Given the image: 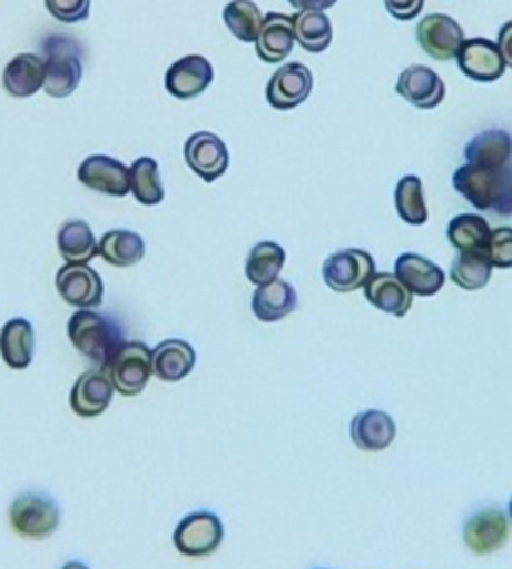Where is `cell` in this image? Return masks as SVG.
I'll use <instances>...</instances> for the list:
<instances>
[{
	"instance_id": "6da1fadb",
	"label": "cell",
	"mask_w": 512,
	"mask_h": 569,
	"mask_svg": "<svg viewBox=\"0 0 512 569\" xmlns=\"http://www.w3.org/2000/svg\"><path fill=\"white\" fill-rule=\"evenodd\" d=\"M452 187L472 207L494 211L499 216L512 213V169L481 167L474 162L461 164L452 176Z\"/></svg>"
},
{
	"instance_id": "7a4b0ae2",
	"label": "cell",
	"mask_w": 512,
	"mask_h": 569,
	"mask_svg": "<svg viewBox=\"0 0 512 569\" xmlns=\"http://www.w3.org/2000/svg\"><path fill=\"white\" fill-rule=\"evenodd\" d=\"M67 336L76 351L98 367H105V362L125 342L122 325L114 316L93 309L73 311L67 322Z\"/></svg>"
},
{
	"instance_id": "3957f363",
	"label": "cell",
	"mask_w": 512,
	"mask_h": 569,
	"mask_svg": "<svg viewBox=\"0 0 512 569\" xmlns=\"http://www.w3.org/2000/svg\"><path fill=\"white\" fill-rule=\"evenodd\" d=\"M42 89L51 98H67L78 89L82 78V49L73 38L65 33L47 36L42 42Z\"/></svg>"
},
{
	"instance_id": "277c9868",
	"label": "cell",
	"mask_w": 512,
	"mask_h": 569,
	"mask_svg": "<svg viewBox=\"0 0 512 569\" xmlns=\"http://www.w3.org/2000/svg\"><path fill=\"white\" fill-rule=\"evenodd\" d=\"M9 525L22 538L45 540L60 525V507L45 491H24L9 507Z\"/></svg>"
},
{
	"instance_id": "5b68a950",
	"label": "cell",
	"mask_w": 512,
	"mask_h": 569,
	"mask_svg": "<svg viewBox=\"0 0 512 569\" xmlns=\"http://www.w3.org/2000/svg\"><path fill=\"white\" fill-rule=\"evenodd\" d=\"M122 396L140 393L151 378V347L140 340H125L102 367Z\"/></svg>"
},
{
	"instance_id": "8992f818",
	"label": "cell",
	"mask_w": 512,
	"mask_h": 569,
	"mask_svg": "<svg viewBox=\"0 0 512 569\" xmlns=\"http://www.w3.org/2000/svg\"><path fill=\"white\" fill-rule=\"evenodd\" d=\"M225 536L223 520L207 509H198L180 518V522L174 529L171 542L174 547L189 558H205L214 553Z\"/></svg>"
},
{
	"instance_id": "52a82bcc",
	"label": "cell",
	"mask_w": 512,
	"mask_h": 569,
	"mask_svg": "<svg viewBox=\"0 0 512 569\" xmlns=\"http://www.w3.org/2000/svg\"><path fill=\"white\" fill-rule=\"evenodd\" d=\"M374 271H376L374 258L365 249H356V247L334 251L332 256L325 258L321 267L323 282L338 293H347L363 287Z\"/></svg>"
},
{
	"instance_id": "ba28073f",
	"label": "cell",
	"mask_w": 512,
	"mask_h": 569,
	"mask_svg": "<svg viewBox=\"0 0 512 569\" xmlns=\"http://www.w3.org/2000/svg\"><path fill=\"white\" fill-rule=\"evenodd\" d=\"M454 60L463 76L476 82H494L508 69V58L503 49L488 38H463L454 53Z\"/></svg>"
},
{
	"instance_id": "9c48e42d",
	"label": "cell",
	"mask_w": 512,
	"mask_h": 569,
	"mask_svg": "<svg viewBox=\"0 0 512 569\" xmlns=\"http://www.w3.org/2000/svg\"><path fill=\"white\" fill-rule=\"evenodd\" d=\"M56 289L60 298L76 309H96L102 305V278L89 264L65 262L56 271Z\"/></svg>"
},
{
	"instance_id": "30bf717a",
	"label": "cell",
	"mask_w": 512,
	"mask_h": 569,
	"mask_svg": "<svg viewBox=\"0 0 512 569\" xmlns=\"http://www.w3.org/2000/svg\"><path fill=\"white\" fill-rule=\"evenodd\" d=\"M510 538V513L508 509L488 507L474 511L463 525V540L470 551L488 556L501 549Z\"/></svg>"
},
{
	"instance_id": "8fae6325",
	"label": "cell",
	"mask_w": 512,
	"mask_h": 569,
	"mask_svg": "<svg viewBox=\"0 0 512 569\" xmlns=\"http://www.w3.org/2000/svg\"><path fill=\"white\" fill-rule=\"evenodd\" d=\"M187 167L205 182L218 180L229 167V151L225 142L211 131H196L185 142Z\"/></svg>"
},
{
	"instance_id": "7c38bea8",
	"label": "cell",
	"mask_w": 512,
	"mask_h": 569,
	"mask_svg": "<svg viewBox=\"0 0 512 569\" xmlns=\"http://www.w3.org/2000/svg\"><path fill=\"white\" fill-rule=\"evenodd\" d=\"M465 33L461 24L447 13H427L416 24V40L421 49L434 60H452Z\"/></svg>"
},
{
	"instance_id": "4fadbf2b",
	"label": "cell",
	"mask_w": 512,
	"mask_h": 569,
	"mask_svg": "<svg viewBox=\"0 0 512 569\" xmlns=\"http://www.w3.org/2000/svg\"><path fill=\"white\" fill-rule=\"evenodd\" d=\"M312 71L303 62H287L278 67L265 87V98L269 107L287 111L307 100L312 91Z\"/></svg>"
},
{
	"instance_id": "5bb4252c",
	"label": "cell",
	"mask_w": 512,
	"mask_h": 569,
	"mask_svg": "<svg viewBox=\"0 0 512 569\" xmlns=\"http://www.w3.org/2000/svg\"><path fill=\"white\" fill-rule=\"evenodd\" d=\"M78 180L91 191L111 198H122L129 193V167L111 156H87L78 167Z\"/></svg>"
},
{
	"instance_id": "9a60e30c",
	"label": "cell",
	"mask_w": 512,
	"mask_h": 569,
	"mask_svg": "<svg viewBox=\"0 0 512 569\" xmlns=\"http://www.w3.org/2000/svg\"><path fill=\"white\" fill-rule=\"evenodd\" d=\"M214 80V67L207 58L189 53L169 64L165 73V89L178 100H191L200 96Z\"/></svg>"
},
{
	"instance_id": "2e32d148",
	"label": "cell",
	"mask_w": 512,
	"mask_h": 569,
	"mask_svg": "<svg viewBox=\"0 0 512 569\" xmlns=\"http://www.w3.org/2000/svg\"><path fill=\"white\" fill-rule=\"evenodd\" d=\"M111 396H114V385L107 371L98 367L76 378L69 391V405L73 413H78L80 418H96L111 405Z\"/></svg>"
},
{
	"instance_id": "e0dca14e",
	"label": "cell",
	"mask_w": 512,
	"mask_h": 569,
	"mask_svg": "<svg viewBox=\"0 0 512 569\" xmlns=\"http://www.w3.org/2000/svg\"><path fill=\"white\" fill-rule=\"evenodd\" d=\"M396 93L412 107L434 109L445 98V84L434 69L425 64H410L396 80Z\"/></svg>"
},
{
	"instance_id": "ac0fdd59",
	"label": "cell",
	"mask_w": 512,
	"mask_h": 569,
	"mask_svg": "<svg viewBox=\"0 0 512 569\" xmlns=\"http://www.w3.org/2000/svg\"><path fill=\"white\" fill-rule=\"evenodd\" d=\"M394 278L412 293V296H434L441 291L445 282L443 269L423 258L421 253L405 251L394 262Z\"/></svg>"
},
{
	"instance_id": "d6986e66",
	"label": "cell",
	"mask_w": 512,
	"mask_h": 569,
	"mask_svg": "<svg viewBox=\"0 0 512 569\" xmlns=\"http://www.w3.org/2000/svg\"><path fill=\"white\" fill-rule=\"evenodd\" d=\"M256 53L263 62L276 64L283 62L287 53H292L294 47V27H292V16L269 11L263 16V22L256 33Z\"/></svg>"
},
{
	"instance_id": "ffe728a7",
	"label": "cell",
	"mask_w": 512,
	"mask_h": 569,
	"mask_svg": "<svg viewBox=\"0 0 512 569\" xmlns=\"http://www.w3.org/2000/svg\"><path fill=\"white\" fill-rule=\"evenodd\" d=\"M196 351L187 340L167 338L151 349V373L163 382H178L191 373Z\"/></svg>"
},
{
	"instance_id": "44dd1931",
	"label": "cell",
	"mask_w": 512,
	"mask_h": 569,
	"mask_svg": "<svg viewBox=\"0 0 512 569\" xmlns=\"http://www.w3.org/2000/svg\"><path fill=\"white\" fill-rule=\"evenodd\" d=\"M349 438L363 451H383L396 438V422L381 409H365L352 418Z\"/></svg>"
},
{
	"instance_id": "7402d4cb",
	"label": "cell",
	"mask_w": 512,
	"mask_h": 569,
	"mask_svg": "<svg viewBox=\"0 0 512 569\" xmlns=\"http://www.w3.org/2000/svg\"><path fill=\"white\" fill-rule=\"evenodd\" d=\"M45 84V62L38 53H18L2 71V87L13 98H29Z\"/></svg>"
},
{
	"instance_id": "603a6c76",
	"label": "cell",
	"mask_w": 512,
	"mask_h": 569,
	"mask_svg": "<svg viewBox=\"0 0 512 569\" xmlns=\"http://www.w3.org/2000/svg\"><path fill=\"white\" fill-rule=\"evenodd\" d=\"M298 305L296 289L280 278L258 284L252 293V311L263 322H276L289 316Z\"/></svg>"
},
{
	"instance_id": "cb8c5ba5",
	"label": "cell",
	"mask_w": 512,
	"mask_h": 569,
	"mask_svg": "<svg viewBox=\"0 0 512 569\" xmlns=\"http://www.w3.org/2000/svg\"><path fill=\"white\" fill-rule=\"evenodd\" d=\"M36 353V333L27 318H11L0 329V358L9 369H27Z\"/></svg>"
},
{
	"instance_id": "d4e9b609",
	"label": "cell",
	"mask_w": 512,
	"mask_h": 569,
	"mask_svg": "<svg viewBox=\"0 0 512 569\" xmlns=\"http://www.w3.org/2000/svg\"><path fill=\"white\" fill-rule=\"evenodd\" d=\"M363 289L367 302L383 313L403 318L412 309V293L392 273L374 271L363 284Z\"/></svg>"
},
{
	"instance_id": "484cf974",
	"label": "cell",
	"mask_w": 512,
	"mask_h": 569,
	"mask_svg": "<svg viewBox=\"0 0 512 569\" xmlns=\"http://www.w3.org/2000/svg\"><path fill=\"white\" fill-rule=\"evenodd\" d=\"M467 162L481 164V167H510V156H512V138L503 129H485L470 138L463 151Z\"/></svg>"
},
{
	"instance_id": "4316f807",
	"label": "cell",
	"mask_w": 512,
	"mask_h": 569,
	"mask_svg": "<svg viewBox=\"0 0 512 569\" xmlns=\"http://www.w3.org/2000/svg\"><path fill=\"white\" fill-rule=\"evenodd\" d=\"M56 242L65 262L87 264L91 258L98 256V240L91 227L78 218L62 222V227L58 229Z\"/></svg>"
},
{
	"instance_id": "83f0119b",
	"label": "cell",
	"mask_w": 512,
	"mask_h": 569,
	"mask_svg": "<svg viewBox=\"0 0 512 569\" xmlns=\"http://www.w3.org/2000/svg\"><path fill=\"white\" fill-rule=\"evenodd\" d=\"M98 256L114 267H131L145 258V240L131 229H111L98 240Z\"/></svg>"
},
{
	"instance_id": "f1b7e54d",
	"label": "cell",
	"mask_w": 512,
	"mask_h": 569,
	"mask_svg": "<svg viewBox=\"0 0 512 569\" xmlns=\"http://www.w3.org/2000/svg\"><path fill=\"white\" fill-rule=\"evenodd\" d=\"M129 191L145 207H154L163 202L165 187L160 180L158 162L154 158L140 156L129 164Z\"/></svg>"
},
{
	"instance_id": "f546056e",
	"label": "cell",
	"mask_w": 512,
	"mask_h": 569,
	"mask_svg": "<svg viewBox=\"0 0 512 569\" xmlns=\"http://www.w3.org/2000/svg\"><path fill=\"white\" fill-rule=\"evenodd\" d=\"M285 249L274 240L256 242L245 260V276L252 284H265L278 278L283 264H285Z\"/></svg>"
},
{
	"instance_id": "4dcf8cb0",
	"label": "cell",
	"mask_w": 512,
	"mask_h": 569,
	"mask_svg": "<svg viewBox=\"0 0 512 569\" xmlns=\"http://www.w3.org/2000/svg\"><path fill=\"white\" fill-rule=\"evenodd\" d=\"M294 40L309 53H321L332 42V22L323 11H298L292 16Z\"/></svg>"
},
{
	"instance_id": "1f68e13d",
	"label": "cell",
	"mask_w": 512,
	"mask_h": 569,
	"mask_svg": "<svg viewBox=\"0 0 512 569\" xmlns=\"http://www.w3.org/2000/svg\"><path fill=\"white\" fill-rule=\"evenodd\" d=\"M447 240L456 251H483L490 224L479 213H461L447 222Z\"/></svg>"
},
{
	"instance_id": "d6a6232c",
	"label": "cell",
	"mask_w": 512,
	"mask_h": 569,
	"mask_svg": "<svg viewBox=\"0 0 512 569\" xmlns=\"http://www.w3.org/2000/svg\"><path fill=\"white\" fill-rule=\"evenodd\" d=\"M394 207L403 222L407 224H425L427 222V204L423 198V182L419 176L407 173L394 187Z\"/></svg>"
},
{
	"instance_id": "836d02e7",
	"label": "cell",
	"mask_w": 512,
	"mask_h": 569,
	"mask_svg": "<svg viewBox=\"0 0 512 569\" xmlns=\"http://www.w3.org/2000/svg\"><path fill=\"white\" fill-rule=\"evenodd\" d=\"M490 276L492 264L483 251H459V256L450 264V280L465 291H476L485 287Z\"/></svg>"
},
{
	"instance_id": "e575fe53",
	"label": "cell",
	"mask_w": 512,
	"mask_h": 569,
	"mask_svg": "<svg viewBox=\"0 0 512 569\" xmlns=\"http://www.w3.org/2000/svg\"><path fill=\"white\" fill-rule=\"evenodd\" d=\"M223 20L232 36H236L240 42H254L263 16L252 0H232L223 9Z\"/></svg>"
},
{
	"instance_id": "d590c367",
	"label": "cell",
	"mask_w": 512,
	"mask_h": 569,
	"mask_svg": "<svg viewBox=\"0 0 512 569\" xmlns=\"http://www.w3.org/2000/svg\"><path fill=\"white\" fill-rule=\"evenodd\" d=\"M483 253L492 267L510 269L512 267V229L510 227L490 229Z\"/></svg>"
},
{
	"instance_id": "8d00e7d4",
	"label": "cell",
	"mask_w": 512,
	"mask_h": 569,
	"mask_svg": "<svg viewBox=\"0 0 512 569\" xmlns=\"http://www.w3.org/2000/svg\"><path fill=\"white\" fill-rule=\"evenodd\" d=\"M45 7L58 22L71 24L89 18L91 0H45Z\"/></svg>"
},
{
	"instance_id": "74e56055",
	"label": "cell",
	"mask_w": 512,
	"mask_h": 569,
	"mask_svg": "<svg viewBox=\"0 0 512 569\" xmlns=\"http://www.w3.org/2000/svg\"><path fill=\"white\" fill-rule=\"evenodd\" d=\"M385 9L396 20H412L421 13L425 0H383Z\"/></svg>"
},
{
	"instance_id": "f35d334b",
	"label": "cell",
	"mask_w": 512,
	"mask_h": 569,
	"mask_svg": "<svg viewBox=\"0 0 512 569\" xmlns=\"http://www.w3.org/2000/svg\"><path fill=\"white\" fill-rule=\"evenodd\" d=\"M298 11H325L336 4V0H287Z\"/></svg>"
},
{
	"instance_id": "ab89813d",
	"label": "cell",
	"mask_w": 512,
	"mask_h": 569,
	"mask_svg": "<svg viewBox=\"0 0 512 569\" xmlns=\"http://www.w3.org/2000/svg\"><path fill=\"white\" fill-rule=\"evenodd\" d=\"M60 569H89L85 562H80V560H69V562H65Z\"/></svg>"
}]
</instances>
